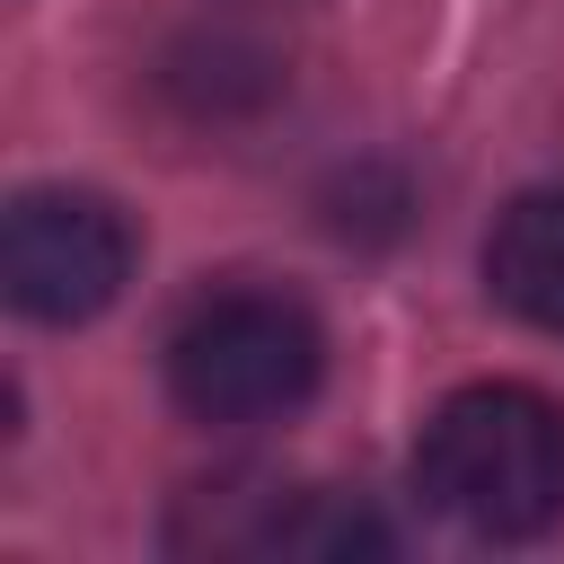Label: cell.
I'll use <instances>...</instances> for the list:
<instances>
[{"label": "cell", "mask_w": 564, "mask_h": 564, "mask_svg": "<svg viewBox=\"0 0 564 564\" xmlns=\"http://www.w3.org/2000/svg\"><path fill=\"white\" fill-rule=\"evenodd\" d=\"M414 494L467 538H538L564 520V405L529 379H476L432 405Z\"/></svg>", "instance_id": "1"}, {"label": "cell", "mask_w": 564, "mask_h": 564, "mask_svg": "<svg viewBox=\"0 0 564 564\" xmlns=\"http://www.w3.org/2000/svg\"><path fill=\"white\" fill-rule=\"evenodd\" d=\"M317 379H326V335L282 291H212L167 335V397L220 432L300 414Z\"/></svg>", "instance_id": "2"}, {"label": "cell", "mask_w": 564, "mask_h": 564, "mask_svg": "<svg viewBox=\"0 0 564 564\" xmlns=\"http://www.w3.org/2000/svg\"><path fill=\"white\" fill-rule=\"evenodd\" d=\"M132 282V220L88 185H35L0 220V291L35 326H88Z\"/></svg>", "instance_id": "3"}, {"label": "cell", "mask_w": 564, "mask_h": 564, "mask_svg": "<svg viewBox=\"0 0 564 564\" xmlns=\"http://www.w3.org/2000/svg\"><path fill=\"white\" fill-rule=\"evenodd\" d=\"M167 546L176 555H308V564H335V555H379L388 529L352 494H326V485L220 476V485H194L176 502Z\"/></svg>", "instance_id": "4"}, {"label": "cell", "mask_w": 564, "mask_h": 564, "mask_svg": "<svg viewBox=\"0 0 564 564\" xmlns=\"http://www.w3.org/2000/svg\"><path fill=\"white\" fill-rule=\"evenodd\" d=\"M485 291L538 326V335H564V194H520L494 212L485 229Z\"/></svg>", "instance_id": "5"}]
</instances>
